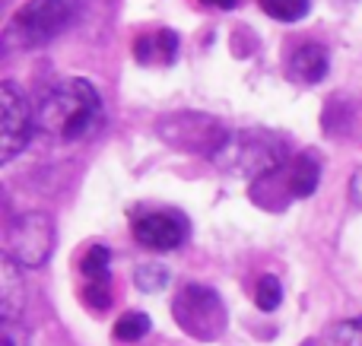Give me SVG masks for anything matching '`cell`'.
<instances>
[{
  "label": "cell",
  "mask_w": 362,
  "mask_h": 346,
  "mask_svg": "<svg viewBox=\"0 0 362 346\" xmlns=\"http://www.w3.org/2000/svg\"><path fill=\"white\" fill-rule=\"evenodd\" d=\"M350 197L362 207V169H356L353 178H350Z\"/></svg>",
  "instance_id": "cell-20"
},
{
  "label": "cell",
  "mask_w": 362,
  "mask_h": 346,
  "mask_svg": "<svg viewBox=\"0 0 362 346\" xmlns=\"http://www.w3.org/2000/svg\"><path fill=\"white\" fill-rule=\"evenodd\" d=\"M134 239L153 251H175L187 239V220L169 210H150L134 216Z\"/></svg>",
  "instance_id": "cell-7"
},
{
  "label": "cell",
  "mask_w": 362,
  "mask_h": 346,
  "mask_svg": "<svg viewBox=\"0 0 362 346\" xmlns=\"http://www.w3.org/2000/svg\"><path fill=\"white\" fill-rule=\"evenodd\" d=\"M83 302H86L93 311H105L108 305H112V280L108 277L89 280V283L83 286Z\"/></svg>",
  "instance_id": "cell-16"
},
{
  "label": "cell",
  "mask_w": 362,
  "mask_h": 346,
  "mask_svg": "<svg viewBox=\"0 0 362 346\" xmlns=\"http://www.w3.org/2000/svg\"><path fill=\"white\" fill-rule=\"evenodd\" d=\"M134 57L140 64H175L178 57V32L172 29H156V32H146L134 42Z\"/></svg>",
  "instance_id": "cell-8"
},
{
  "label": "cell",
  "mask_w": 362,
  "mask_h": 346,
  "mask_svg": "<svg viewBox=\"0 0 362 346\" xmlns=\"http://www.w3.org/2000/svg\"><path fill=\"white\" fill-rule=\"evenodd\" d=\"M318 181H321V162L312 153H302L293 162V172H289V191L296 197H312Z\"/></svg>",
  "instance_id": "cell-11"
},
{
  "label": "cell",
  "mask_w": 362,
  "mask_h": 346,
  "mask_svg": "<svg viewBox=\"0 0 362 346\" xmlns=\"http://www.w3.org/2000/svg\"><path fill=\"white\" fill-rule=\"evenodd\" d=\"M54 251V226L45 213H23L6 226V258L19 267H42Z\"/></svg>",
  "instance_id": "cell-6"
},
{
  "label": "cell",
  "mask_w": 362,
  "mask_h": 346,
  "mask_svg": "<svg viewBox=\"0 0 362 346\" xmlns=\"http://www.w3.org/2000/svg\"><path fill=\"white\" fill-rule=\"evenodd\" d=\"M35 121L57 143H76L102 124V95L89 80H61L42 95Z\"/></svg>",
  "instance_id": "cell-1"
},
{
  "label": "cell",
  "mask_w": 362,
  "mask_h": 346,
  "mask_svg": "<svg viewBox=\"0 0 362 346\" xmlns=\"http://www.w3.org/2000/svg\"><path fill=\"white\" fill-rule=\"evenodd\" d=\"M327 346H362V315L334 324L327 330Z\"/></svg>",
  "instance_id": "cell-14"
},
{
  "label": "cell",
  "mask_w": 362,
  "mask_h": 346,
  "mask_svg": "<svg viewBox=\"0 0 362 346\" xmlns=\"http://www.w3.org/2000/svg\"><path fill=\"white\" fill-rule=\"evenodd\" d=\"M172 311H175L178 328H185L197 340H216L226 330V309L210 286L187 283L175 296Z\"/></svg>",
  "instance_id": "cell-4"
},
{
  "label": "cell",
  "mask_w": 362,
  "mask_h": 346,
  "mask_svg": "<svg viewBox=\"0 0 362 346\" xmlns=\"http://www.w3.org/2000/svg\"><path fill=\"white\" fill-rule=\"evenodd\" d=\"M289 73L305 86L321 83L327 73V51L321 44H299L293 51V61H289Z\"/></svg>",
  "instance_id": "cell-9"
},
{
  "label": "cell",
  "mask_w": 362,
  "mask_h": 346,
  "mask_svg": "<svg viewBox=\"0 0 362 346\" xmlns=\"http://www.w3.org/2000/svg\"><path fill=\"white\" fill-rule=\"evenodd\" d=\"M150 328H153L150 315H144V311H127V315H121L118 324H115V340L137 343V340H144V337L150 334Z\"/></svg>",
  "instance_id": "cell-12"
},
{
  "label": "cell",
  "mask_w": 362,
  "mask_h": 346,
  "mask_svg": "<svg viewBox=\"0 0 362 346\" xmlns=\"http://www.w3.org/2000/svg\"><path fill=\"white\" fill-rule=\"evenodd\" d=\"M137 286L144 292H159L165 283H169V270H165L163 264H144V267H137Z\"/></svg>",
  "instance_id": "cell-18"
},
{
  "label": "cell",
  "mask_w": 362,
  "mask_h": 346,
  "mask_svg": "<svg viewBox=\"0 0 362 346\" xmlns=\"http://www.w3.org/2000/svg\"><path fill=\"white\" fill-rule=\"evenodd\" d=\"M257 4L270 19H280V23H299L312 10V0H257Z\"/></svg>",
  "instance_id": "cell-13"
},
{
  "label": "cell",
  "mask_w": 362,
  "mask_h": 346,
  "mask_svg": "<svg viewBox=\"0 0 362 346\" xmlns=\"http://www.w3.org/2000/svg\"><path fill=\"white\" fill-rule=\"evenodd\" d=\"M108 261H112V251L105 245H93L80 261V273L86 280H99V277H108Z\"/></svg>",
  "instance_id": "cell-15"
},
{
  "label": "cell",
  "mask_w": 362,
  "mask_h": 346,
  "mask_svg": "<svg viewBox=\"0 0 362 346\" xmlns=\"http://www.w3.org/2000/svg\"><path fill=\"white\" fill-rule=\"evenodd\" d=\"M83 6L86 0H29L13 16L10 35L23 48H42L83 16Z\"/></svg>",
  "instance_id": "cell-3"
},
{
  "label": "cell",
  "mask_w": 362,
  "mask_h": 346,
  "mask_svg": "<svg viewBox=\"0 0 362 346\" xmlns=\"http://www.w3.org/2000/svg\"><path fill=\"white\" fill-rule=\"evenodd\" d=\"M23 302L25 296H23V283H19L16 261L4 258V264H0V309H4V318H16Z\"/></svg>",
  "instance_id": "cell-10"
},
{
  "label": "cell",
  "mask_w": 362,
  "mask_h": 346,
  "mask_svg": "<svg viewBox=\"0 0 362 346\" xmlns=\"http://www.w3.org/2000/svg\"><path fill=\"white\" fill-rule=\"evenodd\" d=\"M210 159L232 175L264 178L286 162V146L267 131H232L213 146Z\"/></svg>",
  "instance_id": "cell-2"
},
{
  "label": "cell",
  "mask_w": 362,
  "mask_h": 346,
  "mask_svg": "<svg viewBox=\"0 0 362 346\" xmlns=\"http://www.w3.org/2000/svg\"><path fill=\"white\" fill-rule=\"evenodd\" d=\"M38 121L35 108L13 80L0 83V162H13L32 143Z\"/></svg>",
  "instance_id": "cell-5"
},
{
  "label": "cell",
  "mask_w": 362,
  "mask_h": 346,
  "mask_svg": "<svg viewBox=\"0 0 362 346\" xmlns=\"http://www.w3.org/2000/svg\"><path fill=\"white\" fill-rule=\"evenodd\" d=\"M280 299H283L280 280H276V277H261V280H257V286H255L257 309H261V311H274L276 305H280Z\"/></svg>",
  "instance_id": "cell-17"
},
{
  "label": "cell",
  "mask_w": 362,
  "mask_h": 346,
  "mask_svg": "<svg viewBox=\"0 0 362 346\" xmlns=\"http://www.w3.org/2000/svg\"><path fill=\"white\" fill-rule=\"evenodd\" d=\"M0 346H29V334L16 318H4L0 321Z\"/></svg>",
  "instance_id": "cell-19"
},
{
  "label": "cell",
  "mask_w": 362,
  "mask_h": 346,
  "mask_svg": "<svg viewBox=\"0 0 362 346\" xmlns=\"http://www.w3.org/2000/svg\"><path fill=\"white\" fill-rule=\"evenodd\" d=\"M204 6H216V10H232L238 0H200Z\"/></svg>",
  "instance_id": "cell-21"
}]
</instances>
